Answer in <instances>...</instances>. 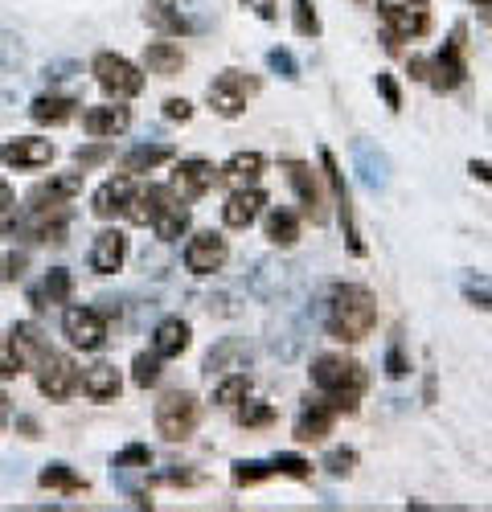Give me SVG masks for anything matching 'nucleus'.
Instances as JSON below:
<instances>
[{"label": "nucleus", "mask_w": 492, "mask_h": 512, "mask_svg": "<svg viewBox=\"0 0 492 512\" xmlns=\"http://www.w3.org/2000/svg\"><path fill=\"white\" fill-rule=\"evenodd\" d=\"M29 365H25V357L17 353V345H13V336L9 332H0V377H21Z\"/></svg>", "instance_id": "nucleus-37"}, {"label": "nucleus", "mask_w": 492, "mask_h": 512, "mask_svg": "<svg viewBox=\"0 0 492 512\" xmlns=\"http://www.w3.org/2000/svg\"><path fill=\"white\" fill-rule=\"evenodd\" d=\"M144 21H148L152 29H160V33H185V29H189L185 17H181V9H173L169 0H156V5H148V9H144Z\"/></svg>", "instance_id": "nucleus-31"}, {"label": "nucleus", "mask_w": 492, "mask_h": 512, "mask_svg": "<svg viewBox=\"0 0 492 512\" xmlns=\"http://www.w3.org/2000/svg\"><path fill=\"white\" fill-rule=\"evenodd\" d=\"M87 263H91L95 275H115V271H123V263H128V234H123V230H103V234H95Z\"/></svg>", "instance_id": "nucleus-16"}, {"label": "nucleus", "mask_w": 492, "mask_h": 512, "mask_svg": "<svg viewBox=\"0 0 492 512\" xmlns=\"http://www.w3.org/2000/svg\"><path fill=\"white\" fill-rule=\"evenodd\" d=\"M255 95H259V78L242 74V70H222V74L210 82V107H214L222 119H238Z\"/></svg>", "instance_id": "nucleus-3"}, {"label": "nucleus", "mask_w": 492, "mask_h": 512, "mask_svg": "<svg viewBox=\"0 0 492 512\" xmlns=\"http://www.w3.org/2000/svg\"><path fill=\"white\" fill-rule=\"evenodd\" d=\"M107 152H111L107 144H103V148H78V168H82V173H87V168H91V164L107 160Z\"/></svg>", "instance_id": "nucleus-47"}, {"label": "nucleus", "mask_w": 492, "mask_h": 512, "mask_svg": "<svg viewBox=\"0 0 492 512\" xmlns=\"http://www.w3.org/2000/svg\"><path fill=\"white\" fill-rule=\"evenodd\" d=\"M267 242L271 246H296L300 242V218L292 209H271L267 213Z\"/></svg>", "instance_id": "nucleus-28"}, {"label": "nucleus", "mask_w": 492, "mask_h": 512, "mask_svg": "<svg viewBox=\"0 0 492 512\" xmlns=\"http://www.w3.org/2000/svg\"><path fill=\"white\" fill-rule=\"evenodd\" d=\"M9 410H13V406H9V394H5V390H0V426H5V422H9Z\"/></svg>", "instance_id": "nucleus-51"}, {"label": "nucleus", "mask_w": 492, "mask_h": 512, "mask_svg": "<svg viewBox=\"0 0 492 512\" xmlns=\"http://www.w3.org/2000/svg\"><path fill=\"white\" fill-rule=\"evenodd\" d=\"M374 324H378V300L365 287L345 283V287L333 291V300H328V316H324L328 336L341 340V345H361V340L374 332Z\"/></svg>", "instance_id": "nucleus-1"}, {"label": "nucleus", "mask_w": 492, "mask_h": 512, "mask_svg": "<svg viewBox=\"0 0 492 512\" xmlns=\"http://www.w3.org/2000/svg\"><path fill=\"white\" fill-rule=\"evenodd\" d=\"M128 201H132V177H111L95 189L91 197V213L95 218H119V213H128Z\"/></svg>", "instance_id": "nucleus-19"}, {"label": "nucleus", "mask_w": 492, "mask_h": 512, "mask_svg": "<svg viewBox=\"0 0 492 512\" xmlns=\"http://www.w3.org/2000/svg\"><path fill=\"white\" fill-rule=\"evenodd\" d=\"M242 398H251V377H246L242 369L238 373H226L218 386H214V406H226V410H234Z\"/></svg>", "instance_id": "nucleus-30"}, {"label": "nucleus", "mask_w": 492, "mask_h": 512, "mask_svg": "<svg viewBox=\"0 0 492 512\" xmlns=\"http://www.w3.org/2000/svg\"><path fill=\"white\" fill-rule=\"evenodd\" d=\"M312 377V386L324 394V402L333 406L337 414H353L357 410V398L365 390V369L345 357V353H320L308 369Z\"/></svg>", "instance_id": "nucleus-2"}, {"label": "nucleus", "mask_w": 492, "mask_h": 512, "mask_svg": "<svg viewBox=\"0 0 492 512\" xmlns=\"http://www.w3.org/2000/svg\"><path fill=\"white\" fill-rule=\"evenodd\" d=\"M70 291H74V279H70L66 267H54V271L46 275V283H41V295H46L50 304H66V300H70Z\"/></svg>", "instance_id": "nucleus-35"}, {"label": "nucleus", "mask_w": 492, "mask_h": 512, "mask_svg": "<svg viewBox=\"0 0 492 512\" xmlns=\"http://www.w3.org/2000/svg\"><path fill=\"white\" fill-rule=\"evenodd\" d=\"M234 410H238V422L246 426V431H251V426H271V422H275V410H271L267 402H251V398H242Z\"/></svg>", "instance_id": "nucleus-36"}, {"label": "nucleus", "mask_w": 492, "mask_h": 512, "mask_svg": "<svg viewBox=\"0 0 492 512\" xmlns=\"http://www.w3.org/2000/svg\"><path fill=\"white\" fill-rule=\"evenodd\" d=\"M378 91H382V99H386V107H390V111H398V107H402V95H398V82H394L390 74H378Z\"/></svg>", "instance_id": "nucleus-46"}, {"label": "nucleus", "mask_w": 492, "mask_h": 512, "mask_svg": "<svg viewBox=\"0 0 492 512\" xmlns=\"http://www.w3.org/2000/svg\"><path fill=\"white\" fill-rule=\"evenodd\" d=\"M144 66L156 78H177L185 70V50L177 46V41H152V46L144 50Z\"/></svg>", "instance_id": "nucleus-25"}, {"label": "nucleus", "mask_w": 492, "mask_h": 512, "mask_svg": "<svg viewBox=\"0 0 492 512\" xmlns=\"http://www.w3.org/2000/svg\"><path fill=\"white\" fill-rule=\"evenodd\" d=\"M226 259H230V246L214 230H201L185 242V271H193V275H214L226 267Z\"/></svg>", "instance_id": "nucleus-9"}, {"label": "nucleus", "mask_w": 492, "mask_h": 512, "mask_svg": "<svg viewBox=\"0 0 492 512\" xmlns=\"http://www.w3.org/2000/svg\"><path fill=\"white\" fill-rule=\"evenodd\" d=\"M333 418H337V410L328 406L324 398L308 402V406L296 414V439H300V443H320L328 431H333Z\"/></svg>", "instance_id": "nucleus-22"}, {"label": "nucleus", "mask_w": 492, "mask_h": 512, "mask_svg": "<svg viewBox=\"0 0 492 512\" xmlns=\"http://www.w3.org/2000/svg\"><path fill=\"white\" fill-rule=\"evenodd\" d=\"M464 295L476 304V308H484V312H492V279H464Z\"/></svg>", "instance_id": "nucleus-42"}, {"label": "nucleus", "mask_w": 492, "mask_h": 512, "mask_svg": "<svg viewBox=\"0 0 492 512\" xmlns=\"http://www.w3.org/2000/svg\"><path fill=\"white\" fill-rule=\"evenodd\" d=\"M132 381L140 390H152L156 381H160V357L156 353H140L136 361H132Z\"/></svg>", "instance_id": "nucleus-38"}, {"label": "nucleus", "mask_w": 492, "mask_h": 512, "mask_svg": "<svg viewBox=\"0 0 492 512\" xmlns=\"http://www.w3.org/2000/svg\"><path fill=\"white\" fill-rule=\"evenodd\" d=\"M271 467H275V476H287V480H308L312 476V463L300 459V455H275Z\"/></svg>", "instance_id": "nucleus-40"}, {"label": "nucleus", "mask_w": 492, "mask_h": 512, "mask_svg": "<svg viewBox=\"0 0 492 512\" xmlns=\"http://www.w3.org/2000/svg\"><path fill=\"white\" fill-rule=\"evenodd\" d=\"M218 185V168L210 164V160H197V156H189V160H181L177 164V173H173V189H177V197H205Z\"/></svg>", "instance_id": "nucleus-17"}, {"label": "nucleus", "mask_w": 492, "mask_h": 512, "mask_svg": "<svg viewBox=\"0 0 492 512\" xmlns=\"http://www.w3.org/2000/svg\"><path fill=\"white\" fill-rule=\"evenodd\" d=\"M164 160H173V148H164V144H140L132 148L128 156H123V177H140V173H152V168H160Z\"/></svg>", "instance_id": "nucleus-26"}, {"label": "nucleus", "mask_w": 492, "mask_h": 512, "mask_svg": "<svg viewBox=\"0 0 492 512\" xmlns=\"http://www.w3.org/2000/svg\"><path fill=\"white\" fill-rule=\"evenodd\" d=\"M197 398L193 394H164L156 402V431L169 439V443H185L193 431H197Z\"/></svg>", "instance_id": "nucleus-4"}, {"label": "nucleus", "mask_w": 492, "mask_h": 512, "mask_svg": "<svg viewBox=\"0 0 492 512\" xmlns=\"http://www.w3.org/2000/svg\"><path fill=\"white\" fill-rule=\"evenodd\" d=\"M78 390L91 402H115L123 390V377L115 365H91L87 373H78Z\"/></svg>", "instance_id": "nucleus-21"}, {"label": "nucleus", "mask_w": 492, "mask_h": 512, "mask_svg": "<svg viewBox=\"0 0 492 512\" xmlns=\"http://www.w3.org/2000/svg\"><path fill=\"white\" fill-rule=\"evenodd\" d=\"M353 168H357V177L369 193H386L390 189V173H394V164L390 156L378 148V144H369V140H357L353 144Z\"/></svg>", "instance_id": "nucleus-11"}, {"label": "nucleus", "mask_w": 492, "mask_h": 512, "mask_svg": "<svg viewBox=\"0 0 492 512\" xmlns=\"http://www.w3.org/2000/svg\"><path fill=\"white\" fill-rule=\"evenodd\" d=\"M9 209H13V185H9L5 177H0V218H5Z\"/></svg>", "instance_id": "nucleus-50"}, {"label": "nucleus", "mask_w": 492, "mask_h": 512, "mask_svg": "<svg viewBox=\"0 0 492 512\" xmlns=\"http://www.w3.org/2000/svg\"><path fill=\"white\" fill-rule=\"evenodd\" d=\"M292 21H296V33L300 37H316L320 33V17L312 9V0H296V5H292Z\"/></svg>", "instance_id": "nucleus-41"}, {"label": "nucleus", "mask_w": 492, "mask_h": 512, "mask_svg": "<svg viewBox=\"0 0 492 512\" xmlns=\"http://www.w3.org/2000/svg\"><path fill=\"white\" fill-rule=\"evenodd\" d=\"M37 480H41V488H54V492H82V488H87V480H78L66 463H50Z\"/></svg>", "instance_id": "nucleus-33"}, {"label": "nucleus", "mask_w": 492, "mask_h": 512, "mask_svg": "<svg viewBox=\"0 0 492 512\" xmlns=\"http://www.w3.org/2000/svg\"><path fill=\"white\" fill-rule=\"evenodd\" d=\"M320 164H324V177H328V185H333V197H337V209H341V226H345L349 250H353V254H365V242H361V234H357V222H353V201H349V185H345V173L337 168V160H333V152H328V148H320Z\"/></svg>", "instance_id": "nucleus-13"}, {"label": "nucleus", "mask_w": 492, "mask_h": 512, "mask_svg": "<svg viewBox=\"0 0 492 512\" xmlns=\"http://www.w3.org/2000/svg\"><path fill=\"white\" fill-rule=\"evenodd\" d=\"M263 177V156L259 152H238L226 160V168H218V181H226L230 189H255Z\"/></svg>", "instance_id": "nucleus-23"}, {"label": "nucleus", "mask_w": 492, "mask_h": 512, "mask_svg": "<svg viewBox=\"0 0 492 512\" xmlns=\"http://www.w3.org/2000/svg\"><path fill=\"white\" fill-rule=\"evenodd\" d=\"M132 127V111L123 107L119 99L115 103H103V107H87L82 111V132L95 136V140H115Z\"/></svg>", "instance_id": "nucleus-14"}, {"label": "nucleus", "mask_w": 492, "mask_h": 512, "mask_svg": "<svg viewBox=\"0 0 492 512\" xmlns=\"http://www.w3.org/2000/svg\"><path fill=\"white\" fill-rule=\"evenodd\" d=\"M62 332L82 353H99L107 345V324H103V312H95V308H66L62 312Z\"/></svg>", "instance_id": "nucleus-7"}, {"label": "nucleus", "mask_w": 492, "mask_h": 512, "mask_svg": "<svg viewBox=\"0 0 492 512\" xmlns=\"http://www.w3.org/2000/svg\"><path fill=\"white\" fill-rule=\"evenodd\" d=\"M263 205H267V193L255 185V189H234L230 197H226V205H222V222L230 226V230H246L251 226L259 213H263Z\"/></svg>", "instance_id": "nucleus-18"}, {"label": "nucleus", "mask_w": 492, "mask_h": 512, "mask_svg": "<svg viewBox=\"0 0 492 512\" xmlns=\"http://www.w3.org/2000/svg\"><path fill=\"white\" fill-rule=\"evenodd\" d=\"M472 5H492V0H472Z\"/></svg>", "instance_id": "nucleus-52"}, {"label": "nucleus", "mask_w": 492, "mask_h": 512, "mask_svg": "<svg viewBox=\"0 0 492 512\" xmlns=\"http://www.w3.org/2000/svg\"><path fill=\"white\" fill-rule=\"evenodd\" d=\"M177 205H181V197H177L173 185H148V189L132 193V201H128V218H132L136 226H156L164 213H173Z\"/></svg>", "instance_id": "nucleus-10"}, {"label": "nucleus", "mask_w": 492, "mask_h": 512, "mask_svg": "<svg viewBox=\"0 0 492 512\" xmlns=\"http://www.w3.org/2000/svg\"><path fill=\"white\" fill-rule=\"evenodd\" d=\"M74 99H62V95H41V99H33V107H29V115L37 119V123H46V127H62V123H70L74 119Z\"/></svg>", "instance_id": "nucleus-27"}, {"label": "nucleus", "mask_w": 492, "mask_h": 512, "mask_svg": "<svg viewBox=\"0 0 492 512\" xmlns=\"http://www.w3.org/2000/svg\"><path fill=\"white\" fill-rule=\"evenodd\" d=\"M9 336H13L17 353L25 357V365H37L41 357L50 353V345H46V340H41V328H37V324H17V328H13Z\"/></svg>", "instance_id": "nucleus-29"}, {"label": "nucleus", "mask_w": 492, "mask_h": 512, "mask_svg": "<svg viewBox=\"0 0 492 512\" xmlns=\"http://www.w3.org/2000/svg\"><path fill=\"white\" fill-rule=\"evenodd\" d=\"M468 78V66H464V25L447 37V46L435 54V78L431 87L435 91H456L460 82Z\"/></svg>", "instance_id": "nucleus-12"}, {"label": "nucleus", "mask_w": 492, "mask_h": 512, "mask_svg": "<svg viewBox=\"0 0 492 512\" xmlns=\"http://www.w3.org/2000/svg\"><path fill=\"white\" fill-rule=\"evenodd\" d=\"M320 467H324L328 476H337V480H341V476H353V467H357V451H353V447H337V451H328V455H324V463H320Z\"/></svg>", "instance_id": "nucleus-39"}, {"label": "nucleus", "mask_w": 492, "mask_h": 512, "mask_svg": "<svg viewBox=\"0 0 492 512\" xmlns=\"http://www.w3.org/2000/svg\"><path fill=\"white\" fill-rule=\"evenodd\" d=\"M386 373H390V377H406V361H402L398 349H390V357H386Z\"/></svg>", "instance_id": "nucleus-49"}, {"label": "nucleus", "mask_w": 492, "mask_h": 512, "mask_svg": "<svg viewBox=\"0 0 492 512\" xmlns=\"http://www.w3.org/2000/svg\"><path fill=\"white\" fill-rule=\"evenodd\" d=\"M37 390L46 394L50 402H66L78 390V365L50 349L46 357L37 361Z\"/></svg>", "instance_id": "nucleus-8"}, {"label": "nucleus", "mask_w": 492, "mask_h": 512, "mask_svg": "<svg viewBox=\"0 0 492 512\" xmlns=\"http://www.w3.org/2000/svg\"><path fill=\"white\" fill-rule=\"evenodd\" d=\"M283 173H287V185L296 189L304 213H312V222H324V205H320V189H316V177L312 168L300 164V160H283Z\"/></svg>", "instance_id": "nucleus-20"}, {"label": "nucleus", "mask_w": 492, "mask_h": 512, "mask_svg": "<svg viewBox=\"0 0 492 512\" xmlns=\"http://www.w3.org/2000/svg\"><path fill=\"white\" fill-rule=\"evenodd\" d=\"M468 173L492 189V164H488V160H472V164H468Z\"/></svg>", "instance_id": "nucleus-48"}, {"label": "nucleus", "mask_w": 492, "mask_h": 512, "mask_svg": "<svg viewBox=\"0 0 492 512\" xmlns=\"http://www.w3.org/2000/svg\"><path fill=\"white\" fill-rule=\"evenodd\" d=\"M54 156H58V148L50 140H37V136H17V140H9L5 148H0V160H5L9 168H17V173L46 168Z\"/></svg>", "instance_id": "nucleus-15"}, {"label": "nucleus", "mask_w": 492, "mask_h": 512, "mask_svg": "<svg viewBox=\"0 0 492 512\" xmlns=\"http://www.w3.org/2000/svg\"><path fill=\"white\" fill-rule=\"evenodd\" d=\"M164 119L189 123V119H193V103H189V99H169V103H164Z\"/></svg>", "instance_id": "nucleus-45"}, {"label": "nucleus", "mask_w": 492, "mask_h": 512, "mask_svg": "<svg viewBox=\"0 0 492 512\" xmlns=\"http://www.w3.org/2000/svg\"><path fill=\"white\" fill-rule=\"evenodd\" d=\"M152 230H156V238H160V242H177V238L189 230V209H185V205H177L173 213H164V218H160Z\"/></svg>", "instance_id": "nucleus-34"}, {"label": "nucleus", "mask_w": 492, "mask_h": 512, "mask_svg": "<svg viewBox=\"0 0 492 512\" xmlns=\"http://www.w3.org/2000/svg\"><path fill=\"white\" fill-rule=\"evenodd\" d=\"M378 13L398 41H415L431 29V0H378Z\"/></svg>", "instance_id": "nucleus-5"}, {"label": "nucleus", "mask_w": 492, "mask_h": 512, "mask_svg": "<svg viewBox=\"0 0 492 512\" xmlns=\"http://www.w3.org/2000/svg\"><path fill=\"white\" fill-rule=\"evenodd\" d=\"M111 463H115V467H148V463H152V451L140 447V443H132V447H123Z\"/></svg>", "instance_id": "nucleus-44"}, {"label": "nucleus", "mask_w": 492, "mask_h": 512, "mask_svg": "<svg viewBox=\"0 0 492 512\" xmlns=\"http://www.w3.org/2000/svg\"><path fill=\"white\" fill-rule=\"evenodd\" d=\"M271 476H275L271 459H238V463H234V484H238V488H255V484H263V480H271Z\"/></svg>", "instance_id": "nucleus-32"}, {"label": "nucleus", "mask_w": 492, "mask_h": 512, "mask_svg": "<svg viewBox=\"0 0 492 512\" xmlns=\"http://www.w3.org/2000/svg\"><path fill=\"white\" fill-rule=\"evenodd\" d=\"M267 66H271L279 78H287V82H296V78H300V62L287 54V50H271V54H267Z\"/></svg>", "instance_id": "nucleus-43"}, {"label": "nucleus", "mask_w": 492, "mask_h": 512, "mask_svg": "<svg viewBox=\"0 0 492 512\" xmlns=\"http://www.w3.org/2000/svg\"><path fill=\"white\" fill-rule=\"evenodd\" d=\"M95 82L111 95V99H132L144 91V74L136 62H128L123 54H99L95 58Z\"/></svg>", "instance_id": "nucleus-6"}, {"label": "nucleus", "mask_w": 492, "mask_h": 512, "mask_svg": "<svg viewBox=\"0 0 492 512\" xmlns=\"http://www.w3.org/2000/svg\"><path fill=\"white\" fill-rule=\"evenodd\" d=\"M189 340H193V332H189L185 320H160L156 332H152V353H156L160 361L181 357V353L189 349Z\"/></svg>", "instance_id": "nucleus-24"}]
</instances>
